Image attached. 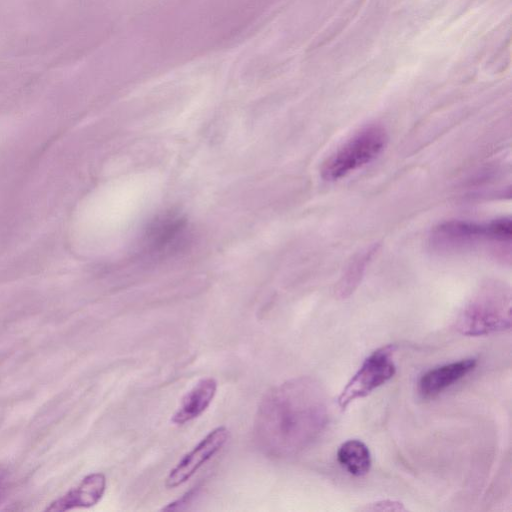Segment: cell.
Here are the masks:
<instances>
[{"label":"cell","instance_id":"14","mask_svg":"<svg viewBox=\"0 0 512 512\" xmlns=\"http://www.w3.org/2000/svg\"><path fill=\"white\" fill-rule=\"evenodd\" d=\"M4 482H3V476L0 474V500L4 493Z\"/></svg>","mask_w":512,"mask_h":512},{"label":"cell","instance_id":"13","mask_svg":"<svg viewBox=\"0 0 512 512\" xmlns=\"http://www.w3.org/2000/svg\"><path fill=\"white\" fill-rule=\"evenodd\" d=\"M361 511H405V507L401 502L394 500H381L374 503L366 504L361 507Z\"/></svg>","mask_w":512,"mask_h":512},{"label":"cell","instance_id":"7","mask_svg":"<svg viewBox=\"0 0 512 512\" xmlns=\"http://www.w3.org/2000/svg\"><path fill=\"white\" fill-rule=\"evenodd\" d=\"M229 438V430L219 426L211 430L170 470L165 486L176 488L190 479L197 470L218 453Z\"/></svg>","mask_w":512,"mask_h":512},{"label":"cell","instance_id":"6","mask_svg":"<svg viewBox=\"0 0 512 512\" xmlns=\"http://www.w3.org/2000/svg\"><path fill=\"white\" fill-rule=\"evenodd\" d=\"M395 349V345L389 344L376 349L365 358L337 398L338 406L342 410H345L356 399L369 395L394 376L396 372L393 361Z\"/></svg>","mask_w":512,"mask_h":512},{"label":"cell","instance_id":"5","mask_svg":"<svg viewBox=\"0 0 512 512\" xmlns=\"http://www.w3.org/2000/svg\"><path fill=\"white\" fill-rule=\"evenodd\" d=\"M189 226L178 212L166 211L151 220L140 240V253L149 260H163L181 251L188 243Z\"/></svg>","mask_w":512,"mask_h":512},{"label":"cell","instance_id":"9","mask_svg":"<svg viewBox=\"0 0 512 512\" xmlns=\"http://www.w3.org/2000/svg\"><path fill=\"white\" fill-rule=\"evenodd\" d=\"M106 484V476L103 473H91L65 495L51 502L45 511L61 512L76 508H90L102 499Z\"/></svg>","mask_w":512,"mask_h":512},{"label":"cell","instance_id":"8","mask_svg":"<svg viewBox=\"0 0 512 512\" xmlns=\"http://www.w3.org/2000/svg\"><path fill=\"white\" fill-rule=\"evenodd\" d=\"M476 365L475 358H466L432 368L420 377L418 392L425 399L434 398L474 370Z\"/></svg>","mask_w":512,"mask_h":512},{"label":"cell","instance_id":"10","mask_svg":"<svg viewBox=\"0 0 512 512\" xmlns=\"http://www.w3.org/2000/svg\"><path fill=\"white\" fill-rule=\"evenodd\" d=\"M216 391L217 382L214 378L200 379L182 397L171 421L176 425H183L199 417L213 401Z\"/></svg>","mask_w":512,"mask_h":512},{"label":"cell","instance_id":"1","mask_svg":"<svg viewBox=\"0 0 512 512\" xmlns=\"http://www.w3.org/2000/svg\"><path fill=\"white\" fill-rule=\"evenodd\" d=\"M328 418L322 386L309 377L290 380L263 398L255 420L256 441L268 455L292 456L318 438Z\"/></svg>","mask_w":512,"mask_h":512},{"label":"cell","instance_id":"11","mask_svg":"<svg viewBox=\"0 0 512 512\" xmlns=\"http://www.w3.org/2000/svg\"><path fill=\"white\" fill-rule=\"evenodd\" d=\"M337 461L350 475L356 477L366 475L372 464L369 448L358 439H350L341 444L337 451Z\"/></svg>","mask_w":512,"mask_h":512},{"label":"cell","instance_id":"2","mask_svg":"<svg viewBox=\"0 0 512 512\" xmlns=\"http://www.w3.org/2000/svg\"><path fill=\"white\" fill-rule=\"evenodd\" d=\"M510 327V291L497 283L480 288L462 308L456 320V329L466 336L487 335Z\"/></svg>","mask_w":512,"mask_h":512},{"label":"cell","instance_id":"12","mask_svg":"<svg viewBox=\"0 0 512 512\" xmlns=\"http://www.w3.org/2000/svg\"><path fill=\"white\" fill-rule=\"evenodd\" d=\"M373 252V249L367 250L355 258L354 261L350 264L337 288V292L341 297L350 295L356 288L366 267V264L371 258Z\"/></svg>","mask_w":512,"mask_h":512},{"label":"cell","instance_id":"3","mask_svg":"<svg viewBox=\"0 0 512 512\" xmlns=\"http://www.w3.org/2000/svg\"><path fill=\"white\" fill-rule=\"evenodd\" d=\"M512 238L510 218L486 222L451 220L432 231L430 244L441 252H455L487 244H509Z\"/></svg>","mask_w":512,"mask_h":512},{"label":"cell","instance_id":"4","mask_svg":"<svg viewBox=\"0 0 512 512\" xmlns=\"http://www.w3.org/2000/svg\"><path fill=\"white\" fill-rule=\"evenodd\" d=\"M387 143L385 129L371 125L361 129L335 150L321 167L322 178L339 180L374 160Z\"/></svg>","mask_w":512,"mask_h":512}]
</instances>
